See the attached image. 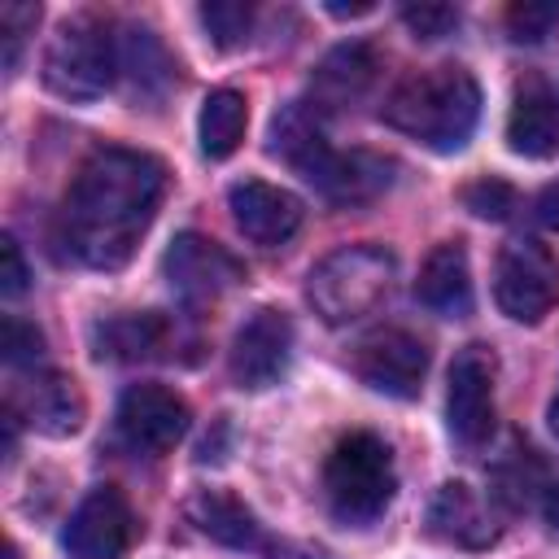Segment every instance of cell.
I'll use <instances>...</instances> for the list:
<instances>
[{
  "mask_svg": "<svg viewBox=\"0 0 559 559\" xmlns=\"http://www.w3.org/2000/svg\"><path fill=\"white\" fill-rule=\"evenodd\" d=\"M227 210L236 218V227L253 240V245H284L288 236H297L306 205L301 197H293L288 188H275L266 179H240L227 188Z\"/></svg>",
  "mask_w": 559,
  "mask_h": 559,
  "instance_id": "9a60e30c",
  "label": "cell"
},
{
  "mask_svg": "<svg viewBox=\"0 0 559 559\" xmlns=\"http://www.w3.org/2000/svg\"><path fill=\"white\" fill-rule=\"evenodd\" d=\"M162 271L188 306H210L245 280V266L201 231H179L162 258Z\"/></svg>",
  "mask_w": 559,
  "mask_h": 559,
  "instance_id": "9c48e42d",
  "label": "cell"
},
{
  "mask_svg": "<svg viewBox=\"0 0 559 559\" xmlns=\"http://www.w3.org/2000/svg\"><path fill=\"white\" fill-rule=\"evenodd\" d=\"M533 214H537V223H542V227L559 231V183H550V188H542V192H537Z\"/></svg>",
  "mask_w": 559,
  "mask_h": 559,
  "instance_id": "4dcf8cb0",
  "label": "cell"
},
{
  "mask_svg": "<svg viewBox=\"0 0 559 559\" xmlns=\"http://www.w3.org/2000/svg\"><path fill=\"white\" fill-rule=\"evenodd\" d=\"M493 384H498V358L489 345L472 341L450 362V389H445V424L454 441L467 450L485 445L493 432Z\"/></svg>",
  "mask_w": 559,
  "mask_h": 559,
  "instance_id": "ba28073f",
  "label": "cell"
},
{
  "mask_svg": "<svg viewBox=\"0 0 559 559\" xmlns=\"http://www.w3.org/2000/svg\"><path fill=\"white\" fill-rule=\"evenodd\" d=\"M354 376L384 397H415L428 371V345L406 328H380L354 345Z\"/></svg>",
  "mask_w": 559,
  "mask_h": 559,
  "instance_id": "30bf717a",
  "label": "cell"
},
{
  "mask_svg": "<svg viewBox=\"0 0 559 559\" xmlns=\"http://www.w3.org/2000/svg\"><path fill=\"white\" fill-rule=\"evenodd\" d=\"M4 559H17V546H9V550H4Z\"/></svg>",
  "mask_w": 559,
  "mask_h": 559,
  "instance_id": "e575fe53",
  "label": "cell"
},
{
  "mask_svg": "<svg viewBox=\"0 0 559 559\" xmlns=\"http://www.w3.org/2000/svg\"><path fill=\"white\" fill-rule=\"evenodd\" d=\"M118 70L127 79V92L140 100H162L175 87V57L148 26H127L118 39Z\"/></svg>",
  "mask_w": 559,
  "mask_h": 559,
  "instance_id": "44dd1931",
  "label": "cell"
},
{
  "mask_svg": "<svg viewBox=\"0 0 559 559\" xmlns=\"http://www.w3.org/2000/svg\"><path fill=\"white\" fill-rule=\"evenodd\" d=\"M493 301L515 323H542L559 306V258L533 236L507 240L493 262Z\"/></svg>",
  "mask_w": 559,
  "mask_h": 559,
  "instance_id": "52a82bcc",
  "label": "cell"
},
{
  "mask_svg": "<svg viewBox=\"0 0 559 559\" xmlns=\"http://www.w3.org/2000/svg\"><path fill=\"white\" fill-rule=\"evenodd\" d=\"M393 489H397L393 454L376 432H349L332 445L323 463V493L341 524L362 528L380 520L384 507L393 502Z\"/></svg>",
  "mask_w": 559,
  "mask_h": 559,
  "instance_id": "5b68a950",
  "label": "cell"
},
{
  "mask_svg": "<svg viewBox=\"0 0 559 559\" xmlns=\"http://www.w3.org/2000/svg\"><path fill=\"white\" fill-rule=\"evenodd\" d=\"M39 22V4H4L0 9V26H4V66L13 70L17 66V48H22V35Z\"/></svg>",
  "mask_w": 559,
  "mask_h": 559,
  "instance_id": "f1b7e54d",
  "label": "cell"
},
{
  "mask_svg": "<svg viewBox=\"0 0 559 559\" xmlns=\"http://www.w3.org/2000/svg\"><path fill=\"white\" fill-rule=\"evenodd\" d=\"M271 153L288 162L306 183H314L336 205H362L393 183V162L362 148H332L323 135V114L310 100H293L271 122Z\"/></svg>",
  "mask_w": 559,
  "mask_h": 559,
  "instance_id": "7a4b0ae2",
  "label": "cell"
},
{
  "mask_svg": "<svg viewBox=\"0 0 559 559\" xmlns=\"http://www.w3.org/2000/svg\"><path fill=\"white\" fill-rule=\"evenodd\" d=\"M293 358V319L275 306H262L245 319L231 345V380L240 389H271Z\"/></svg>",
  "mask_w": 559,
  "mask_h": 559,
  "instance_id": "4fadbf2b",
  "label": "cell"
},
{
  "mask_svg": "<svg viewBox=\"0 0 559 559\" xmlns=\"http://www.w3.org/2000/svg\"><path fill=\"white\" fill-rule=\"evenodd\" d=\"M507 144L520 157L546 162L559 153V96L546 79L524 74L515 83V100H511V118H507Z\"/></svg>",
  "mask_w": 559,
  "mask_h": 559,
  "instance_id": "2e32d148",
  "label": "cell"
},
{
  "mask_svg": "<svg viewBox=\"0 0 559 559\" xmlns=\"http://www.w3.org/2000/svg\"><path fill=\"white\" fill-rule=\"evenodd\" d=\"M402 22L415 31V39H441L459 26V13L450 4H406Z\"/></svg>",
  "mask_w": 559,
  "mask_h": 559,
  "instance_id": "4316f807",
  "label": "cell"
},
{
  "mask_svg": "<svg viewBox=\"0 0 559 559\" xmlns=\"http://www.w3.org/2000/svg\"><path fill=\"white\" fill-rule=\"evenodd\" d=\"M376 70H380V57H376L371 44H358V39H354V44L332 48V52L319 61V70H314L310 105H314L319 114H328V109H345V105L362 100L367 87L376 83Z\"/></svg>",
  "mask_w": 559,
  "mask_h": 559,
  "instance_id": "ac0fdd59",
  "label": "cell"
},
{
  "mask_svg": "<svg viewBox=\"0 0 559 559\" xmlns=\"http://www.w3.org/2000/svg\"><path fill=\"white\" fill-rule=\"evenodd\" d=\"M397 280V258L380 245H341L306 280V301L323 323H354L371 314Z\"/></svg>",
  "mask_w": 559,
  "mask_h": 559,
  "instance_id": "277c9868",
  "label": "cell"
},
{
  "mask_svg": "<svg viewBox=\"0 0 559 559\" xmlns=\"http://www.w3.org/2000/svg\"><path fill=\"white\" fill-rule=\"evenodd\" d=\"M179 341L175 323L157 310L144 314H118L96 328V354L118 358V362H140V358H170V345Z\"/></svg>",
  "mask_w": 559,
  "mask_h": 559,
  "instance_id": "ffe728a7",
  "label": "cell"
},
{
  "mask_svg": "<svg viewBox=\"0 0 559 559\" xmlns=\"http://www.w3.org/2000/svg\"><path fill=\"white\" fill-rule=\"evenodd\" d=\"M166 192V166L140 148H96L79 166L66 205L61 240L92 271H118L131 262Z\"/></svg>",
  "mask_w": 559,
  "mask_h": 559,
  "instance_id": "6da1fadb",
  "label": "cell"
},
{
  "mask_svg": "<svg viewBox=\"0 0 559 559\" xmlns=\"http://www.w3.org/2000/svg\"><path fill=\"white\" fill-rule=\"evenodd\" d=\"M546 419H550V432L559 437V393L550 397V411H546Z\"/></svg>",
  "mask_w": 559,
  "mask_h": 559,
  "instance_id": "836d02e7",
  "label": "cell"
},
{
  "mask_svg": "<svg viewBox=\"0 0 559 559\" xmlns=\"http://www.w3.org/2000/svg\"><path fill=\"white\" fill-rule=\"evenodd\" d=\"M188 402L166 384H131L118 402V437L135 454H166L188 432Z\"/></svg>",
  "mask_w": 559,
  "mask_h": 559,
  "instance_id": "7c38bea8",
  "label": "cell"
},
{
  "mask_svg": "<svg viewBox=\"0 0 559 559\" xmlns=\"http://www.w3.org/2000/svg\"><path fill=\"white\" fill-rule=\"evenodd\" d=\"M245 127H249V105H245V96L231 92V87L210 92L205 105H201V118H197L201 153L214 157V162L231 157V153L240 148V140H245Z\"/></svg>",
  "mask_w": 559,
  "mask_h": 559,
  "instance_id": "603a6c76",
  "label": "cell"
},
{
  "mask_svg": "<svg viewBox=\"0 0 559 559\" xmlns=\"http://www.w3.org/2000/svg\"><path fill=\"white\" fill-rule=\"evenodd\" d=\"M118 74V44L105 22L96 17H70L52 35L44 52V87L66 100H96L109 92Z\"/></svg>",
  "mask_w": 559,
  "mask_h": 559,
  "instance_id": "8992f818",
  "label": "cell"
},
{
  "mask_svg": "<svg viewBox=\"0 0 559 559\" xmlns=\"http://www.w3.org/2000/svg\"><path fill=\"white\" fill-rule=\"evenodd\" d=\"M428 533L459 550H485L498 537V524L472 485L445 480L428 502Z\"/></svg>",
  "mask_w": 559,
  "mask_h": 559,
  "instance_id": "e0dca14e",
  "label": "cell"
},
{
  "mask_svg": "<svg viewBox=\"0 0 559 559\" xmlns=\"http://www.w3.org/2000/svg\"><path fill=\"white\" fill-rule=\"evenodd\" d=\"M328 13H336V17H362V13H371V4H328Z\"/></svg>",
  "mask_w": 559,
  "mask_h": 559,
  "instance_id": "1f68e13d",
  "label": "cell"
},
{
  "mask_svg": "<svg viewBox=\"0 0 559 559\" xmlns=\"http://www.w3.org/2000/svg\"><path fill=\"white\" fill-rule=\"evenodd\" d=\"M188 520L218 546H231V550H262V524L253 520V511L236 498V493H223V489H197L188 498Z\"/></svg>",
  "mask_w": 559,
  "mask_h": 559,
  "instance_id": "7402d4cb",
  "label": "cell"
},
{
  "mask_svg": "<svg viewBox=\"0 0 559 559\" xmlns=\"http://www.w3.org/2000/svg\"><path fill=\"white\" fill-rule=\"evenodd\" d=\"M555 22H559V9L555 4H515V9H507V26H511V39L515 44L546 39Z\"/></svg>",
  "mask_w": 559,
  "mask_h": 559,
  "instance_id": "484cf974",
  "label": "cell"
},
{
  "mask_svg": "<svg viewBox=\"0 0 559 559\" xmlns=\"http://www.w3.org/2000/svg\"><path fill=\"white\" fill-rule=\"evenodd\" d=\"M415 297L441 314V319H463L472 314V266H467V249L463 240H445L437 245L424 266H419V280H415Z\"/></svg>",
  "mask_w": 559,
  "mask_h": 559,
  "instance_id": "d6986e66",
  "label": "cell"
},
{
  "mask_svg": "<svg viewBox=\"0 0 559 559\" xmlns=\"http://www.w3.org/2000/svg\"><path fill=\"white\" fill-rule=\"evenodd\" d=\"M9 419L44 437H74L87 419L83 389L61 371H35L9 393Z\"/></svg>",
  "mask_w": 559,
  "mask_h": 559,
  "instance_id": "5bb4252c",
  "label": "cell"
},
{
  "mask_svg": "<svg viewBox=\"0 0 559 559\" xmlns=\"http://www.w3.org/2000/svg\"><path fill=\"white\" fill-rule=\"evenodd\" d=\"M0 262H4V271H0V288H4V297H22L26 284H31V266H26L22 245H17L13 236L0 240Z\"/></svg>",
  "mask_w": 559,
  "mask_h": 559,
  "instance_id": "f546056e",
  "label": "cell"
},
{
  "mask_svg": "<svg viewBox=\"0 0 559 559\" xmlns=\"http://www.w3.org/2000/svg\"><path fill=\"white\" fill-rule=\"evenodd\" d=\"M463 205L476 214V218H511V210H515V188L511 183H502V179H472L467 188H463Z\"/></svg>",
  "mask_w": 559,
  "mask_h": 559,
  "instance_id": "d4e9b609",
  "label": "cell"
},
{
  "mask_svg": "<svg viewBox=\"0 0 559 559\" xmlns=\"http://www.w3.org/2000/svg\"><path fill=\"white\" fill-rule=\"evenodd\" d=\"M39 354H44V332L35 323L9 314L4 319V358L13 367H22V362H39Z\"/></svg>",
  "mask_w": 559,
  "mask_h": 559,
  "instance_id": "83f0119b",
  "label": "cell"
},
{
  "mask_svg": "<svg viewBox=\"0 0 559 559\" xmlns=\"http://www.w3.org/2000/svg\"><path fill=\"white\" fill-rule=\"evenodd\" d=\"M546 520L559 528V485H550V489H546Z\"/></svg>",
  "mask_w": 559,
  "mask_h": 559,
  "instance_id": "d6a6232c",
  "label": "cell"
},
{
  "mask_svg": "<svg viewBox=\"0 0 559 559\" xmlns=\"http://www.w3.org/2000/svg\"><path fill=\"white\" fill-rule=\"evenodd\" d=\"M201 26L210 31V39L218 48H236L249 39L253 26V9L240 0H218V4H201Z\"/></svg>",
  "mask_w": 559,
  "mask_h": 559,
  "instance_id": "cb8c5ba5",
  "label": "cell"
},
{
  "mask_svg": "<svg viewBox=\"0 0 559 559\" xmlns=\"http://www.w3.org/2000/svg\"><path fill=\"white\" fill-rule=\"evenodd\" d=\"M135 542V515L122 489L96 485L70 515L61 546L70 559H122Z\"/></svg>",
  "mask_w": 559,
  "mask_h": 559,
  "instance_id": "8fae6325",
  "label": "cell"
},
{
  "mask_svg": "<svg viewBox=\"0 0 559 559\" xmlns=\"http://www.w3.org/2000/svg\"><path fill=\"white\" fill-rule=\"evenodd\" d=\"M380 118L432 153H459L480 122V83L463 66L419 70L384 96Z\"/></svg>",
  "mask_w": 559,
  "mask_h": 559,
  "instance_id": "3957f363",
  "label": "cell"
}]
</instances>
